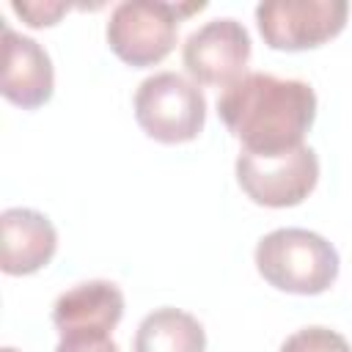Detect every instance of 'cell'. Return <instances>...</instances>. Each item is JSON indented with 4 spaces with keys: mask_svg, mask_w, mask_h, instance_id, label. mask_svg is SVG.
Segmentation results:
<instances>
[{
    "mask_svg": "<svg viewBox=\"0 0 352 352\" xmlns=\"http://www.w3.org/2000/svg\"><path fill=\"white\" fill-rule=\"evenodd\" d=\"M52 88L55 72L50 52L36 38L3 25V96L22 110H36L50 102Z\"/></svg>",
    "mask_w": 352,
    "mask_h": 352,
    "instance_id": "cell-9",
    "label": "cell"
},
{
    "mask_svg": "<svg viewBox=\"0 0 352 352\" xmlns=\"http://www.w3.org/2000/svg\"><path fill=\"white\" fill-rule=\"evenodd\" d=\"M124 316V292L113 280H82L58 294L52 324L60 338L110 336Z\"/></svg>",
    "mask_w": 352,
    "mask_h": 352,
    "instance_id": "cell-8",
    "label": "cell"
},
{
    "mask_svg": "<svg viewBox=\"0 0 352 352\" xmlns=\"http://www.w3.org/2000/svg\"><path fill=\"white\" fill-rule=\"evenodd\" d=\"M69 8H72L69 3H58V0H44V3H41V0H30V3L14 0V3H11V11H14L16 16H22L25 25H30V28H50V25H55Z\"/></svg>",
    "mask_w": 352,
    "mask_h": 352,
    "instance_id": "cell-13",
    "label": "cell"
},
{
    "mask_svg": "<svg viewBox=\"0 0 352 352\" xmlns=\"http://www.w3.org/2000/svg\"><path fill=\"white\" fill-rule=\"evenodd\" d=\"M206 3H162V0H124L110 11L104 36L110 50L135 69L165 60L179 36V22L187 14L204 11Z\"/></svg>",
    "mask_w": 352,
    "mask_h": 352,
    "instance_id": "cell-3",
    "label": "cell"
},
{
    "mask_svg": "<svg viewBox=\"0 0 352 352\" xmlns=\"http://www.w3.org/2000/svg\"><path fill=\"white\" fill-rule=\"evenodd\" d=\"M217 113L245 151L272 154L302 146L316 118V94L305 80L250 72L220 94Z\"/></svg>",
    "mask_w": 352,
    "mask_h": 352,
    "instance_id": "cell-1",
    "label": "cell"
},
{
    "mask_svg": "<svg viewBox=\"0 0 352 352\" xmlns=\"http://www.w3.org/2000/svg\"><path fill=\"white\" fill-rule=\"evenodd\" d=\"M278 352H352V346L341 333L322 324H311L292 333Z\"/></svg>",
    "mask_w": 352,
    "mask_h": 352,
    "instance_id": "cell-12",
    "label": "cell"
},
{
    "mask_svg": "<svg viewBox=\"0 0 352 352\" xmlns=\"http://www.w3.org/2000/svg\"><path fill=\"white\" fill-rule=\"evenodd\" d=\"M256 270L278 292L314 297L338 278V250L308 228H275L256 245Z\"/></svg>",
    "mask_w": 352,
    "mask_h": 352,
    "instance_id": "cell-2",
    "label": "cell"
},
{
    "mask_svg": "<svg viewBox=\"0 0 352 352\" xmlns=\"http://www.w3.org/2000/svg\"><path fill=\"white\" fill-rule=\"evenodd\" d=\"M132 352H206V333L192 314L162 305L140 319Z\"/></svg>",
    "mask_w": 352,
    "mask_h": 352,
    "instance_id": "cell-11",
    "label": "cell"
},
{
    "mask_svg": "<svg viewBox=\"0 0 352 352\" xmlns=\"http://www.w3.org/2000/svg\"><path fill=\"white\" fill-rule=\"evenodd\" d=\"M0 352H19V349H14V346H3Z\"/></svg>",
    "mask_w": 352,
    "mask_h": 352,
    "instance_id": "cell-15",
    "label": "cell"
},
{
    "mask_svg": "<svg viewBox=\"0 0 352 352\" xmlns=\"http://www.w3.org/2000/svg\"><path fill=\"white\" fill-rule=\"evenodd\" d=\"M0 267L6 275H33L44 270L58 250L52 220L28 206H11L0 214Z\"/></svg>",
    "mask_w": 352,
    "mask_h": 352,
    "instance_id": "cell-10",
    "label": "cell"
},
{
    "mask_svg": "<svg viewBox=\"0 0 352 352\" xmlns=\"http://www.w3.org/2000/svg\"><path fill=\"white\" fill-rule=\"evenodd\" d=\"M132 104L138 126L157 143H190L206 124L204 91L176 72H157L146 77L138 85Z\"/></svg>",
    "mask_w": 352,
    "mask_h": 352,
    "instance_id": "cell-4",
    "label": "cell"
},
{
    "mask_svg": "<svg viewBox=\"0 0 352 352\" xmlns=\"http://www.w3.org/2000/svg\"><path fill=\"white\" fill-rule=\"evenodd\" d=\"M346 14V0H267L256 6V25L270 50L302 52L336 38Z\"/></svg>",
    "mask_w": 352,
    "mask_h": 352,
    "instance_id": "cell-6",
    "label": "cell"
},
{
    "mask_svg": "<svg viewBox=\"0 0 352 352\" xmlns=\"http://www.w3.org/2000/svg\"><path fill=\"white\" fill-rule=\"evenodd\" d=\"M250 55V36L234 16L204 22L182 47V63L195 85H217L223 91L248 74Z\"/></svg>",
    "mask_w": 352,
    "mask_h": 352,
    "instance_id": "cell-7",
    "label": "cell"
},
{
    "mask_svg": "<svg viewBox=\"0 0 352 352\" xmlns=\"http://www.w3.org/2000/svg\"><path fill=\"white\" fill-rule=\"evenodd\" d=\"M234 168L242 192L253 204L270 209L302 204L319 182V157L305 143L272 154H256L242 148Z\"/></svg>",
    "mask_w": 352,
    "mask_h": 352,
    "instance_id": "cell-5",
    "label": "cell"
},
{
    "mask_svg": "<svg viewBox=\"0 0 352 352\" xmlns=\"http://www.w3.org/2000/svg\"><path fill=\"white\" fill-rule=\"evenodd\" d=\"M55 352H121L110 336H80V338H60Z\"/></svg>",
    "mask_w": 352,
    "mask_h": 352,
    "instance_id": "cell-14",
    "label": "cell"
}]
</instances>
